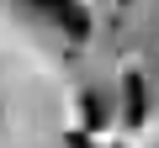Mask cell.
<instances>
[{
	"instance_id": "6da1fadb",
	"label": "cell",
	"mask_w": 159,
	"mask_h": 148,
	"mask_svg": "<svg viewBox=\"0 0 159 148\" xmlns=\"http://www.w3.org/2000/svg\"><path fill=\"white\" fill-rule=\"evenodd\" d=\"M48 16H53L74 42H85V37H90V27H96V21H90V11L80 6V0H48Z\"/></svg>"
},
{
	"instance_id": "7a4b0ae2",
	"label": "cell",
	"mask_w": 159,
	"mask_h": 148,
	"mask_svg": "<svg viewBox=\"0 0 159 148\" xmlns=\"http://www.w3.org/2000/svg\"><path fill=\"white\" fill-rule=\"evenodd\" d=\"M122 90H127V111H122V122H127V127H138V122H143V80H138V74H127Z\"/></svg>"
},
{
	"instance_id": "3957f363",
	"label": "cell",
	"mask_w": 159,
	"mask_h": 148,
	"mask_svg": "<svg viewBox=\"0 0 159 148\" xmlns=\"http://www.w3.org/2000/svg\"><path fill=\"white\" fill-rule=\"evenodd\" d=\"M80 111H85V122H90V127H101V122H106V101H101V95H85V101H80Z\"/></svg>"
},
{
	"instance_id": "277c9868",
	"label": "cell",
	"mask_w": 159,
	"mask_h": 148,
	"mask_svg": "<svg viewBox=\"0 0 159 148\" xmlns=\"http://www.w3.org/2000/svg\"><path fill=\"white\" fill-rule=\"evenodd\" d=\"M122 6H127V0H122Z\"/></svg>"
}]
</instances>
